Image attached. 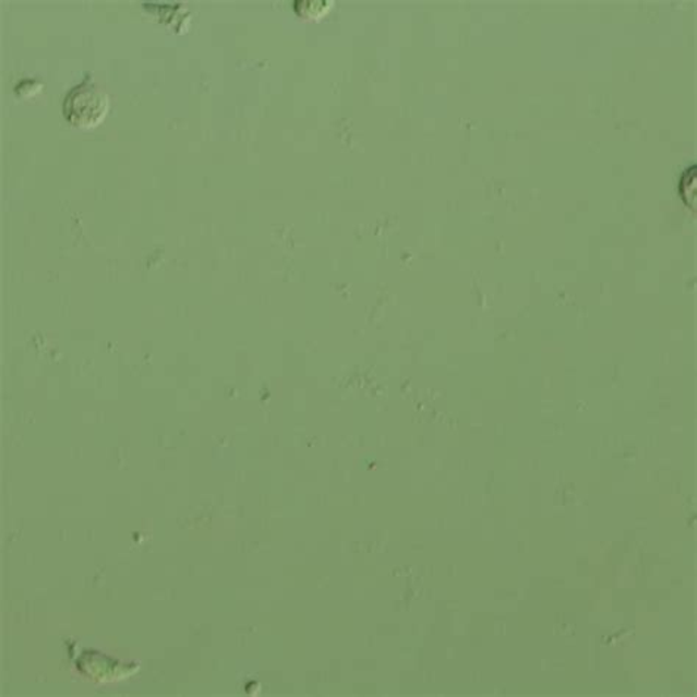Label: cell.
<instances>
[{"mask_svg":"<svg viewBox=\"0 0 697 697\" xmlns=\"http://www.w3.org/2000/svg\"><path fill=\"white\" fill-rule=\"evenodd\" d=\"M65 117L77 127H95L108 109L107 95L95 84L84 82L65 99Z\"/></svg>","mask_w":697,"mask_h":697,"instance_id":"6da1fadb","label":"cell"}]
</instances>
